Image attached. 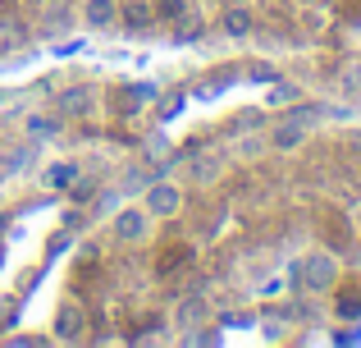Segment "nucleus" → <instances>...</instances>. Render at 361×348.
<instances>
[{
	"label": "nucleus",
	"instance_id": "1",
	"mask_svg": "<svg viewBox=\"0 0 361 348\" xmlns=\"http://www.w3.org/2000/svg\"><path fill=\"white\" fill-rule=\"evenodd\" d=\"M298 280L307 289H334L338 284V261L329 257V252H311V257L298 266Z\"/></svg>",
	"mask_w": 361,
	"mask_h": 348
},
{
	"label": "nucleus",
	"instance_id": "2",
	"mask_svg": "<svg viewBox=\"0 0 361 348\" xmlns=\"http://www.w3.org/2000/svg\"><path fill=\"white\" fill-rule=\"evenodd\" d=\"M151 229V211L147 206H115V239L119 243H142Z\"/></svg>",
	"mask_w": 361,
	"mask_h": 348
},
{
	"label": "nucleus",
	"instance_id": "3",
	"mask_svg": "<svg viewBox=\"0 0 361 348\" xmlns=\"http://www.w3.org/2000/svg\"><path fill=\"white\" fill-rule=\"evenodd\" d=\"M142 206L151 211V220H169V215L183 211V188H178V184H151Z\"/></svg>",
	"mask_w": 361,
	"mask_h": 348
},
{
	"label": "nucleus",
	"instance_id": "4",
	"mask_svg": "<svg viewBox=\"0 0 361 348\" xmlns=\"http://www.w3.org/2000/svg\"><path fill=\"white\" fill-rule=\"evenodd\" d=\"M92 106H97V88H92V83H73V88H64L60 97H55V110H60L64 119L87 115Z\"/></svg>",
	"mask_w": 361,
	"mask_h": 348
},
{
	"label": "nucleus",
	"instance_id": "5",
	"mask_svg": "<svg viewBox=\"0 0 361 348\" xmlns=\"http://www.w3.org/2000/svg\"><path fill=\"white\" fill-rule=\"evenodd\" d=\"M82 325H87V312H82L78 303H64L60 312H55V340H60V344H78Z\"/></svg>",
	"mask_w": 361,
	"mask_h": 348
},
{
	"label": "nucleus",
	"instance_id": "6",
	"mask_svg": "<svg viewBox=\"0 0 361 348\" xmlns=\"http://www.w3.org/2000/svg\"><path fill=\"white\" fill-rule=\"evenodd\" d=\"M211 321V303H206V298H178L174 303V325L178 330H197V325H206Z\"/></svg>",
	"mask_w": 361,
	"mask_h": 348
},
{
	"label": "nucleus",
	"instance_id": "7",
	"mask_svg": "<svg viewBox=\"0 0 361 348\" xmlns=\"http://www.w3.org/2000/svg\"><path fill=\"white\" fill-rule=\"evenodd\" d=\"M82 23L92 32H106L119 23V0H82Z\"/></svg>",
	"mask_w": 361,
	"mask_h": 348
},
{
	"label": "nucleus",
	"instance_id": "8",
	"mask_svg": "<svg viewBox=\"0 0 361 348\" xmlns=\"http://www.w3.org/2000/svg\"><path fill=\"white\" fill-rule=\"evenodd\" d=\"M220 28H224V37H233V42L252 37V32H256V14H252V5H229V9L220 14Z\"/></svg>",
	"mask_w": 361,
	"mask_h": 348
},
{
	"label": "nucleus",
	"instance_id": "9",
	"mask_svg": "<svg viewBox=\"0 0 361 348\" xmlns=\"http://www.w3.org/2000/svg\"><path fill=\"white\" fill-rule=\"evenodd\" d=\"M265 143H270L274 152H293V147L307 143V124H298V119H283V124L270 128V138H265Z\"/></svg>",
	"mask_w": 361,
	"mask_h": 348
},
{
	"label": "nucleus",
	"instance_id": "10",
	"mask_svg": "<svg viewBox=\"0 0 361 348\" xmlns=\"http://www.w3.org/2000/svg\"><path fill=\"white\" fill-rule=\"evenodd\" d=\"M78 174H82V170H78L73 161H51V165L42 170V184H46V188H55V193H69V184H73Z\"/></svg>",
	"mask_w": 361,
	"mask_h": 348
},
{
	"label": "nucleus",
	"instance_id": "11",
	"mask_svg": "<svg viewBox=\"0 0 361 348\" xmlns=\"http://www.w3.org/2000/svg\"><path fill=\"white\" fill-rule=\"evenodd\" d=\"M151 14H156V9L142 5V0H128V5H119V18H123L128 28H147V23H151Z\"/></svg>",
	"mask_w": 361,
	"mask_h": 348
},
{
	"label": "nucleus",
	"instance_id": "12",
	"mask_svg": "<svg viewBox=\"0 0 361 348\" xmlns=\"http://www.w3.org/2000/svg\"><path fill=\"white\" fill-rule=\"evenodd\" d=\"M188 5H192V0H156V18L178 23V18H188Z\"/></svg>",
	"mask_w": 361,
	"mask_h": 348
},
{
	"label": "nucleus",
	"instance_id": "13",
	"mask_svg": "<svg viewBox=\"0 0 361 348\" xmlns=\"http://www.w3.org/2000/svg\"><path fill=\"white\" fill-rule=\"evenodd\" d=\"M188 174H192V184H211V179L220 174V165H215V161H192Z\"/></svg>",
	"mask_w": 361,
	"mask_h": 348
},
{
	"label": "nucleus",
	"instance_id": "14",
	"mask_svg": "<svg viewBox=\"0 0 361 348\" xmlns=\"http://www.w3.org/2000/svg\"><path fill=\"white\" fill-rule=\"evenodd\" d=\"M283 119H298V124H307V128H311V124H316V119H325V110H307V106H293V110H288V115H283Z\"/></svg>",
	"mask_w": 361,
	"mask_h": 348
},
{
	"label": "nucleus",
	"instance_id": "15",
	"mask_svg": "<svg viewBox=\"0 0 361 348\" xmlns=\"http://www.w3.org/2000/svg\"><path fill=\"white\" fill-rule=\"evenodd\" d=\"M270 101H274V106H283V101H298V88H288V83H283V88L270 92Z\"/></svg>",
	"mask_w": 361,
	"mask_h": 348
},
{
	"label": "nucleus",
	"instance_id": "16",
	"mask_svg": "<svg viewBox=\"0 0 361 348\" xmlns=\"http://www.w3.org/2000/svg\"><path fill=\"white\" fill-rule=\"evenodd\" d=\"M115 206H119L115 193H101V197H97V215H101V211H115Z\"/></svg>",
	"mask_w": 361,
	"mask_h": 348
},
{
	"label": "nucleus",
	"instance_id": "17",
	"mask_svg": "<svg viewBox=\"0 0 361 348\" xmlns=\"http://www.w3.org/2000/svg\"><path fill=\"white\" fill-rule=\"evenodd\" d=\"M338 307H343V316H361V298H343Z\"/></svg>",
	"mask_w": 361,
	"mask_h": 348
},
{
	"label": "nucleus",
	"instance_id": "18",
	"mask_svg": "<svg viewBox=\"0 0 361 348\" xmlns=\"http://www.w3.org/2000/svg\"><path fill=\"white\" fill-rule=\"evenodd\" d=\"M229 5H252V0H229Z\"/></svg>",
	"mask_w": 361,
	"mask_h": 348
},
{
	"label": "nucleus",
	"instance_id": "19",
	"mask_svg": "<svg viewBox=\"0 0 361 348\" xmlns=\"http://www.w3.org/2000/svg\"><path fill=\"white\" fill-rule=\"evenodd\" d=\"M357 106H361V92H357Z\"/></svg>",
	"mask_w": 361,
	"mask_h": 348
}]
</instances>
